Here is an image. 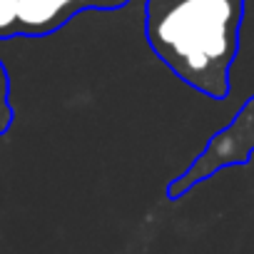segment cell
<instances>
[{
  "label": "cell",
  "instance_id": "obj_1",
  "mask_svg": "<svg viewBox=\"0 0 254 254\" xmlns=\"http://www.w3.org/2000/svg\"><path fill=\"white\" fill-rule=\"evenodd\" d=\"M239 13L232 0H177L150 15V45L170 70L212 100L229 92Z\"/></svg>",
  "mask_w": 254,
  "mask_h": 254
},
{
  "label": "cell",
  "instance_id": "obj_2",
  "mask_svg": "<svg viewBox=\"0 0 254 254\" xmlns=\"http://www.w3.org/2000/svg\"><path fill=\"white\" fill-rule=\"evenodd\" d=\"M252 150H254V97L249 102H244L239 115L204 147V152L185 170V175L170 185L167 194L172 199L182 197L190 187H194L197 182L209 177L214 170L249 160Z\"/></svg>",
  "mask_w": 254,
  "mask_h": 254
},
{
  "label": "cell",
  "instance_id": "obj_3",
  "mask_svg": "<svg viewBox=\"0 0 254 254\" xmlns=\"http://www.w3.org/2000/svg\"><path fill=\"white\" fill-rule=\"evenodd\" d=\"M75 0H18V28L25 33H43L63 20Z\"/></svg>",
  "mask_w": 254,
  "mask_h": 254
},
{
  "label": "cell",
  "instance_id": "obj_4",
  "mask_svg": "<svg viewBox=\"0 0 254 254\" xmlns=\"http://www.w3.org/2000/svg\"><path fill=\"white\" fill-rule=\"evenodd\" d=\"M13 125V105H10V80L0 63V135H5Z\"/></svg>",
  "mask_w": 254,
  "mask_h": 254
},
{
  "label": "cell",
  "instance_id": "obj_5",
  "mask_svg": "<svg viewBox=\"0 0 254 254\" xmlns=\"http://www.w3.org/2000/svg\"><path fill=\"white\" fill-rule=\"evenodd\" d=\"M18 23V0H0V35L10 33Z\"/></svg>",
  "mask_w": 254,
  "mask_h": 254
}]
</instances>
